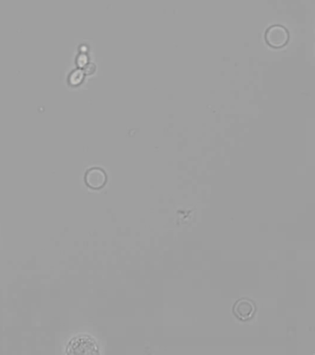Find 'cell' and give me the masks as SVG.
<instances>
[{"mask_svg":"<svg viewBox=\"0 0 315 355\" xmlns=\"http://www.w3.org/2000/svg\"><path fill=\"white\" fill-rule=\"evenodd\" d=\"M98 345L89 336L81 335L72 339L67 346L69 355H97Z\"/></svg>","mask_w":315,"mask_h":355,"instance_id":"6da1fadb","label":"cell"},{"mask_svg":"<svg viewBox=\"0 0 315 355\" xmlns=\"http://www.w3.org/2000/svg\"><path fill=\"white\" fill-rule=\"evenodd\" d=\"M265 39L268 45L274 48L285 47L289 39L288 30L280 25H274L269 28L265 34Z\"/></svg>","mask_w":315,"mask_h":355,"instance_id":"7a4b0ae2","label":"cell"},{"mask_svg":"<svg viewBox=\"0 0 315 355\" xmlns=\"http://www.w3.org/2000/svg\"><path fill=\"white\" fill-rule=\"evenodd\" d=\"M234 314L240 320H248L255 312V306L252 300L241 299L238 300L233 308Z\"/></svg>","mask_w":315,"mask_h":355,"instance_id":"3957f363","label":"cell"},{"mask_svg":"<svg viewBox=\"0 0 315 355\" xmlns=\"http://www.w3.org/2000/svg\"><path fill=\"white\" fill-rule=\"evenodd\" d=\"M85 182L93 189H100L106 182V175L100 169H92L85 175Z\"/></svg>","mask_w":315,"mask_h":355,"instance_id":"277c9868","label":"cell"},{"mask_svg":"<svg viewBox=\"0 0 315 355\" xmlns=\"http://www.w3.org/2000/svg\"><path fill=\"white\" fill-rule=\"evenodd\" d=\"M82 78H83V73H82V71L78 70V71H75V72L72 73V75L70 76L69 81H70L71 84L76 85V84H79L80 82H82Z\"/></svg>","mask_w":315,"mask_h":355,"instance_id":"5b68a950","label":"cell"},{"mask_svg":"<svg viewBox=\"0 0 315 355\" xmlns=\"http://www.w3.org/2000/svg\"><path fill=\"white\" fill-rule=\"evenodd\" d=\"M95 70H96V67H95V65H93V64H91V65H88L87 67H86V73L87 74H93L94 72H95Z\"/></svg>","mask_w":315,"mask_h":355,"instance_id":"8992f818","label":"cell"}]
</instances>
